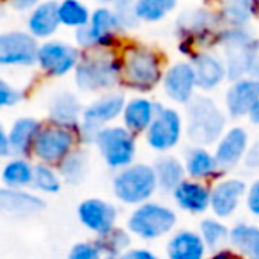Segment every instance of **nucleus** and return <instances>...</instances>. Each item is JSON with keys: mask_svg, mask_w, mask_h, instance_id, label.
Instances as JSON below:
<instances>
[{"mask_svg": "<svg viewBox=\"0 0 259 259\" xmlns=\"http://www.w3.org/2000/svg\"><path fill=\"white\" fill-rule=\"evenodd\" d=\"M121 83L135 93H151L162 83L165 64L160 52L144 43H124L119 50Z\"/></svg>", "mask_w": 259, "mask_h": 259, "instance_id": "nucleus-1", "label": "nucleus"}, {"mask_svg": "<svg viewBox=\"0 0 259 259\" xmlns=\"http://www.w3.org/2000/svg\"><path fill=\"white\" fill-rule=\"evenodd\" d=\"M224 29L219 11L208 8H195L183 11L176 20L178 50L188 61L201 52H209L217 48L219 34Z\"/></svg>", "mask_w": 259, "mask_h": 259, "instance_id": "nucleus-2", "label": "nucleus"}, {"mask_svg": "<svg viewBox=\"0 0 259 259\" xmlns=\"http://www.w3.org/2000/svg\"><path fill=\"white\" fill-rule=\"evenodd\" d=\"M217 47L222 50L227 80H238L243 76L259 78L257 39L248 29H231L224 27L219 34Z\"/></svg>", "mask_w": 259, "mask_h": 259, "instance_id": "nucleus-3", "label": "nucleus"}, {"mask_svg": "<svg viewBox=\"0 0 259 259\" xmlns=\"http://www.w3.org/2000/svg\"><path fill=\"white\" fill-rule=\"evenodd\" d=\"M75 83L82 93H110L121 83V59L115 50H91L75 68Z\"/></svg>", "mask_w": 259, "mask_h": 259, "instance_id": "nucleus-4", "label": "nucleus"}, {"mask_svg": "<svg viewBox=\"0 0 259 259\" xmlns=\"http://www.w3.org/2000/svg\"><path fill=\"white\" fill-rule=\"evenodd\" d=\"M227 126V114L209 96H195L187 105V139L192 146L217 144Z\"/></svg>", "mask_w": 259, "mask_h": 259, "instance_id": "nucleus-5", "label": "nucleus"}, {"mask_svg": "<svg viewBox=\"0 0 259 259\" xmlns=\"http://www.w3.org/2000/svg\"><path fill=\"white\" fill-rule=\"evenodd\" d=\"M156 190H158V183H156L153 165L149 163H132L117 170V174L112 180V192L115 199L128 206H141L151 201Z\"/></svg>", "mask_w": 259, "mask_h": 259, "instance_id": "nucleus-6", "label": "nucleus"}, {"mask_svg": "<svg viewBox=\"0 0 259 259\" xmlns=\"http://www.w3.org/2000/svg\"><path fill=\"white\" fill-rule=\"evenodd\" d=\"M119 32H121V27L112 8L100 6L91 11L89 23L75 30V47L83 52L115 50L119 45Z\"/></svg>", "mask_w": 259, "mask_h": 259, "instance_id": "nucleus-7", "label": "nucleus"}, {"mask_svg": "<svg viewBox=\"0 0 259 259\" xmlns=\"http://www.w3.org/2000/svg\"><path fill=\"white\" fill-rule=\"evenodd\" d=\"M135 137L137 135H134L122 124H110L98 132L93 144L96 146L98 153L110 169L121 170L135 163V158H137V139Z\"/></svg>", "mask_w": 259, "mask_h": 259, "instance_id": "nucleus-8", "label": "nucleus"}, {"mask_svg": "<svg viewBox=\"0 0 259 259\" xmlns=\"http://www.w3.org/2000/svg\"><path fill=\"white\" fill-rule=\"evenodd\" d=\"M126 98L122 93H110L101 94L94 101H91L87 107H83L82 119L78 126V139L80 144H93L94 137L105 126H110L115 119L121 117L122 108H124Z\"/></svg>", "mask_w": 259, "mask_h": 259, "instance_id": "nucleus-9", "label": "nucleus"}, {"mask_svg": "<svg viewBox=\"0 0 259 259\" xmlns=\"http://www.w3.org/2000/svg\"><path fill=\"white\" fill-rule=\"evenodd\" d=\"M178 222L176 211L162 202L148 201L135 209L128 217L130 234L141 238V240H156L165 236L174 229Z\"/></svg>", "mask_w": 259, "mask_h": 259, "instance_id": "nucleus-10", "label": "nucleus"}, {"mask_svg": "<svg viewBox=\"0 0 259 259\" xmlns=\"http://www.w3.org/2000/svg\"><path fill=\"white\" fill-rule=\"evenodd\" d=\"M80 144L78 132L64 126L50 124L41 126L32 148V156L39 163L57 167Z\"/></svg>", "mask_w": 259, "mask_h": 259, "instance_id": "nucleus-11", "label": "nucleus"}, {"mask_svg": "<svg viewBox=\"0 0 259 259\" xmlns=\"http://www.w3.org/2000/svg\"><path fill=\"white\" fill-rule=\"evenodd\" d=\"M183 115L180 114V110L162 105L149 128L146 130V144L153 151L165 155L180 146L183 139Z\"/></svg>", "mask_w": 259, "mask_h": 259, "instance_id": "nucleus-12", "label": "nucleus"}, {"mask_svg": "<svg viewBox=\"0 0 259 259\" xmlns=\"http://www.w3.org/2000/svg\"><path fill=\"white\" fill-rule=\"evenodd\" d=\"M80 57L82 54L75 45L62 39H48L39 45L36 64L45 75L52 78H62L75 71Z\"/></svg>", "mask_w": 259, "mask_h": 259, "instance_id": "nucleus-13", "label": "nucleus"}, {"mask_svg": "<svg viewBox=\"0 0 259 259\" xmlns=\"http://www.w3.org/2000/svg\"><path fill=\"white\" fill-rule=\"evenodd\" d=\"M39 43L27 30H9L0 34V66L30 68L37 61Z\"/></svg>", "mask_w": 259, "mask_h": 259, "instance_id": "nucleus-14", "label": "nucleus"}, {"mask_svg": "<svg viewBox=\"0 0 259 259\" xmlns=\"http://www.w3.org/2000/svg\"><path fill=\"white\" fill-rule=\"evenodd\" d=\"M160 85H162L163 94L169 101L176 105H188L195 98V91H197V82H195L192 62H172L163 71V78Z\"/></svg>", "mask_w": 259, "mask_h": 259, "instance_id": "nucleus-15", "label": "nucleus"}, {"mask_svg": "<svg viewBox=\"0 0 259 259\" xmlns=\"http://www.w3.org/2000/svg\"><path fill=\"white\" fill-rule=\"evenodd\" d=\"M250 148V137L243 126H231L222 134V137L215 144V156L222 174L233 170L245 160Z\"/></svg>", "mask_w": 259, "mask_h": 259, "instance_id": "nucleus-16", "label": "nucleus"}, {"mask_svg": "<svg viewBox=\"0 0 259 259\" xmlns=\"http://www.w3.org/2000/svg\"><path fill=\"white\" fill-rule=\"evenodd\" d=\"M259 101V78L257 76H243L233 80L224 96L226 114L231 119L248 117L252 108Z\"/></svg>", "mask_w": 259, "mask_h": 259, "instance_id": "nucleus-17", "label": "nucleus"}, {"mask_svg": "<svg viewBox=\"0 0 259 259\" xmlns=\"http://www.w3.org/2000/svg\"><path fill=\"white\" fill-rule=\"evenodd\" d=\"M247 194V183L240 178H224L209 187V209L217 219H229L240 208Z\"/></svg>", "mask_w": 259, "mask_h": 259, "instance_id": "nucleus-18", "label": "nucleus"}, {"mask_svg": "<svg viewBox=\"0 0 259 259\" xmlns=\"http://www.w3.org/2000/svg\"><path fill=\"white\" fill-rule=\"evenodd\" d=\"M78 220L85 229L96 233L98 236L108 233L115 227L117 222V209L112 202L100 197L83 199L78 204Z\"/></svg>", "mask_w": 259, "mask_h": 259, "instance_id": "nucleus-19", "label": "nucleus"}, {"mask_svg": "<svg viewBox=\"0 0 259 259\" xmlns=\"http://www.w3.org/2000/svg\"><path fill=\"white\" fill-rule=\"evenodd\" d=\"M45 201L37 194L18 188H0V213L15 219L34 217L45 209Z\"/></svg>", "mask_w": 259, "mask_h": 259, "instance_id": "nucleus-20", "label": "nucleus"}, {"mask_svg": "<svg viewBox=\"0 0 259 259\" xmlns=\"http://www.w3.org/2000/svg\"><path fill=\"white\" fill-rule=\"evenodd\" d=\"M192 68L195 73V82H197V89L201 91H215L222 85L227 80L226 64H224L222 55L215 54V52H201L195 55L192 61Z\"/></svg>", "mask_w": 259, "mask_h": 259, "instance_id": "nucleus-21", "label": "nucleus"}, {"mask_svg": "<svg viewBox=\"0 0 259 259\" xmlns=\"http://www.w3.org/2000/svg\"><path fill=\"white\" fill-rule=\"evenodd\" d=\"M160 108H162V105L156 103L151 98H130V100H126L121 114L122 126L126 130H130L134 135L146 134V130L149 128V124L153 122V119L158 114Z\"/></svg>", "mask_w": 259, "mask_h": 259, "instance_id": "nucleus-22", "label": "nucleus"}, {"mask_svg": "<svg viewBox=\"0 0 259 259\" xmlns=\"http://www.w3.org/2000/svg\"><path fill=\"white\" fill-rule=\"evenodd\" d=\"M82 112L83 107L78 96L68 93V91H61V93L54 94L50 103H48V121H50V124L78 130Z\"/></svg>", "mask_w": 259, "mask_h": 259, "instance_id": "nucleus-23", "label": "nucleus"}, {"mask_svg": "<svg viewBox=\"0 0 259 259\" xmlns=\"http://www.w3.org/2000/svg\"><path fill=\"white\" fill-rule=\"evenodd\" d=\"M172 199L183 211L201 215L209 209V187L204 181L185 178L172 190Z\"/></svg>", "mask_w": 259, "mask_h": 259, "instance_id": "nucleus-24", "label": "nucleus"}, {"mask_svg": "<svg viewBox=\"0 0 259 259\" xmlns=\"http://www.w3.org/2000/svg\"><path fill=\"white\" fill-rule=\"evenodd\" d=\"M59 15H57V0H43L37 4L27 16V32L37 41H48L57 34Z\"/></svg>", "mask_w": 259, "mask_h": 259, "instance_id": "nucleus-25", "label": "nucleus"}, {"mask_svg": "<svg viewBox=\"0 0 259 259\" xmlns=\"http://www.w3.org/2000/svg\"><path fill=\"white\" fill-rule=\"evenodd\" d=\"M41 122L36 117L23 115L18 117L8 130V141H9V153L13 156H23L29 158L32 155V148L36 137L41 130Z\"/></svg>", "mask_w": 259, "mask_h": 259, "instance_id": "nucleus-26", "label": "nucleus"}, {"mask_svg": "<svg viewBox=\"0 0 259 259\" xmlns=\"http://www.w3.org/2000/svg\"><path fill=\"white\" fill-rule=\"evenodd\" d=\"M183 165L185 172L188 174L190 180L206 183V181L217 180V178L222 176V170H220L213 153L208 148H202V146H192L190 149H187Z\"/></svg>", "mask_w": 259, "mask_h": 259, "instance_id": "nucleus-27", "label": "nucleus"}, {"mask_svg": "<svg viewBox=\"0 0 259 259\" xmlns=\"http://www.w3.org/2000/svg\"><path fill=\"white\" fill-rule=\"evenodd\" d=\"M220 22L231 29H248L259 16V0H224L219 9Z\"/></svg>", "mask_w": 259, "mask_h": 259, "instance_id": "nucleus-28", "label": "nucleus"}, {"mask_svg": "<svg viewBox=\"0 0 259 259\" xmlns=\"http://www.w3.org/2000/svg\"><path fill=\"white\" fill-rule=\"evenodd\" d=\"M206 245L201 234L190 229H181L167 243L169 259H204Z\"/></svg>", "mask_w": 259, "mask_h": 259, "instance_id": "nucleus-29", "label": "nucleus"}, {"mask_svg": "<svg viewBox=\"0 0 259 259\" xmlns=\"http://www.w3.org/2000/svg\"><path fill=\"white\" fill-rule=\"evenodd\" d=\"M153 170H155L156 183H158V190L172 194V190L187 178L185 172V165L178 156L174 155H160L153 163Z\"/></svg>", "mask_w": 259, "mask_h": 259, "instance_id": "nucleus-30", "label": "nucleus"}, {"mask_svg": "<svg viewBox=\"0 0 259 259\" xmlns=\"http://www.w3.org/2000/svg\"><path fill=\"white\" fill-rule=\"evenodd\" d=\"M34 178V163L29 158L23 156H13L6 162L0 172V180L8 188H18V190H27L32 187Z\"/></svg>", "mask_w": 259, "mask_h": 259, "instance_id": "nucleus-31", "label": "nucleus"}, {"mask_svg": "<svg viewBox=\"0 0 259 259\" xmlns=\"http://www.w3.org/2000/svg\"><path fill=\"white\" fill-rule=\"evenodd\" d=\"M229 241L245 259H259V227L236 224L229 231Z\"/></svg>", "mask_w": 259, "mask_h": 259, "instance_id": "nucleus-32", "label": "nucleus"}, {"mask_svg": "<svg viewBox=\"0 0 259 259\" xmlns=\"http://www.w3.org/2000/svg\"><path fill=\"white\" fill-rule=\"evenodd\" d=\"M57 172L61 180L68 185H80L85 180L87 172H89V156L85 155L83 149L76 148L71 151L57 167Z\"/></svg>", "mask_w": 259, "mask_h": 259, "instance_id": "nucleus-33", "label": "nucleus"}, {"mask_svg": "<svg viewBox=\"0 0 259 259\" xmlns=\"http://www.w3.org/2000/svg\"><path fill=\"white\" fill-rule=\"evenodd\" d=\"M57 15L61 27L78 30L89 23L91 11L82 0H59Z\"/></svg>", "mask_w": 259, "mask_h": 259, "instance_id": "nucleus-34", "label": "nucleus"}, {"mask_svg": "<svg viewBox=\"0 0 259 259\" xmlns=\"http://www.w3.org/2000/svg\"><path fill=\"white\" fill-rule=\"evenodd\" d=\"M141 23H158L178 8V0H134Z\"/></svg>", "mask_w": 259, "mask_h": 259, "instance_id": "nucleus-35", "label": "nucleus"}, {"mask_svg": "<svg viewBox=\"0 0 259 259\" xmlns=\"http://www.w3.org/2000/svg\"><path fill=\"white\" fill-rule=\"evenodd\" d=\"M32 187L41 194H57L62 187V180L54 165L37 163L34 165Z\"/></svg>", "mask_w": 259, "mask_h": 259, "instance_id": "nucleus-36", "label": "nucleus"}, {"mask_svg": "<svg viewBox=\"0 0 259 259\" xmlns=\"http://www.w3.org/2000/svg\"><path fill=\"white\" fill-rule=\"evenodd\" d=\"M199 234L204 241L206 248H220L229 240V229L219 219H204L199 226Z\"/></svg>", "mask_w": 259, "mask_h": 259, "instance_id": "nucleus-37", "label": "nucleus"}, {"mask_svg": "<svg viewBox=\"0 0 259 259\" xmlns=\"http://www.w3.org/2000/svg\"><path fill=\"white\" fill-rule=\"evenodd\" d=\"M130 243H132L130 233H126L124 229H119V227H114L108 233L101 234L100 240L96 241L100 252H107L108 255H117L121 252H126Z\"/></svg>", "mask_w": 259, "mask_h": 259, "instance_id": "nucleus-38", "label": "nucleus"}, {"mask_svg": "<svg viewBox=\"0 0 259 259\" xmlns=\"http://www.w3.org/2000/svg\"><path fill=\"white\" fill-rule=\"evenodd\" d=\"M115 18H117V23L121 27V30H128V29H137L141 25L137 15H135V6L134 0H121L117 4L112 8Z\"/></svg>", "mask_w": 259, "mask_h": 259, "instance_id": "nucleus-39", "label": "nucleus"}, {"mask_svg": "<svg viewBox=\"0 0 259 259\" xmlns=\"http://www.w3.org/2000/svg\"><path fill=\"white\" fill-rule=\"evenodd\" d=\"M22 98H23L22 91L0 78V110L18 105L20 101H22Z\"/></svg>", "mask_w": 259, "mask_h": 259, "instance_id": "nucleus-40", "label": "nucleus"}, {"mask_svg": "<svg viewBox=\"0 0 259 259\" xmlns=\"http://www.w3.org/2000/svg\"><path fill=\"white\" fill-rule=\"evenodd\" d=\"M66 259H100V248L96 243L82 241V243L73 245Z\"/></svg>", "mask_w": 259, "mask_h": 259, "instance_id": "nucleus-41", "label": "nucleus"}, {"mask_svg": "<svg viewBox=\"0 0 259 259\" xmlns=\"http://www.w3.org/2000/svg\"><path fill=\"white\" fill-rule=\"evenodd\" d=\"M245 202H247V209L254 217H259V178L247 187V194H245Z\"/></svg>", "mask_w": 259, "mask_h": 259, "instance_id": "nucleus-42", "label": "nucleus"}, {"mask_svg": "<svg viewBox=\"0 0 259 259\" xmlns=\"http://www.w3.org/2000/svg\"><path fill=\"white\" fill-rule=\"evenodd\" d=\"M243 162H245V165L250 167V169H259V141H255L254 144H250Z\"/></svg>", "mask_w": 259, "mask_h": 259, "instance_id": "nucleus-43", "label": "nucleus"}, {"mask_svg": "<svg viewBox=\"0 0 259 259\" xmlns=\"http://www.w3.org/2000/svg\"><path fill=\"white\" fill-rule=\"evenodd\" d=\"M122 259H158L151 250L148 248H130L124 252Z\"/></svg>", "mask_w": 259, "mask_h": 259, "instance_id": "nucleus-44", "label": "nucleus"}, {"mask_svg": "<svg viewBox=\"0 0 259 259\" xmlns=\"http://www.w3.org/2000/svg\"><path fill=\"white\" fill-rule=\"evenodd\" d=\"M11 6L16 9V11H22V13H27V11H32L37 4H41L43 0H9Z\"/></svg>", "mask_w": 259, "mask_h": 259, "instance_id": "nucleus-45", "label": "nucleus"}, {"mask_svg": "<svg viewBox=\"0 0 259 259\" xmlns=\"http://www.w3.org/2000/svg\"><path fill=\"white\" fill-rule=\"evenodd\" d=\"M9 141H8V130L0 124V158L9 156Z\"/></svg>", "mask_w": 259, "mask_h": 259, "instance_id": "nucleus-46", "label": "nucleus"}, {"mask_svg": "<svg viewBox=\"0 0 259 259\" xmlns=\"http://www.w3.org/2000/svg\"><path fill=\"white\" fill-rule=\"evenodd\" d=\"M213 259H241V257L234 254V252H231V250H220V252H217V254L213 255Z\"/></svg>", "mask_w": 259, "mask_h": 259, "instance_id": "nucleus-47", "label": "nucleus"}, {"mask_svg": "<svg viewBox=\"0 0 259 259\" xmlns=\"http://www.w3.org/2000/svg\"><path fill=\"white\" fill-rule=\"evenodd\" d=\"M248 119H250L252 124L259 126V101H257V105H255V107L252 108L250 114H248Z\"/></svg>", "mask_w": 259, "mask_h": 259, "instance_id": "nucleus-48", "label": "nucleus"}, {"mask_svg": "<svg viewBox=\"0 0 259 259\" xmlns=\"http://www.w3.org/2000/svg\"><path fill=\"white\" fill-rule=\"evenodd\" d=\"M100 2H103V6H108V8H114L117 2H121V0H100Z\"/></svg>", "mask_w": 259, "mask_h": 259, "instance_id": "nucleus-49", "label": "nucleus"}, {"mask_svg": "<svg viewBox=\"0 0 259 259\" xmlns=\"http://www.w3.org/2000/svg\"><path fill=\"white\" fill-rule=\"evenodd\" d=\"M105 259H122V257H117V255H107Z\"/></svg>", "mask_w": 259, "mask_h": 259, "instance_id": "nucleus-50", "label": "nucleus"}, {"mask_svg": "<svg viewBox=\"0 0 259 259\" xmlns=\"http://www.w3.org/2000/svg\"><path fill=\"white\" fill-rule=\"evenodd\" d=\"M257 55H259V39H257Z\"/></svg>", "mask_w": 259, "mask_h": 259, "instance_id": "nucleus-51", "label": "nucleus"}, {"mask_svg": "<svg viewBox=\"0 0 259 259\" xmlns=\"http://www.w3.org/2000/svg\"><path fill=\"white\" fill-rule=\"evenodd\" d=\"M0 2H4V0H0Z\"/></svg>", "mask_w": 259, "mask_h": 259, "instance_id": "nucleus-52", "label": "nucleus"}, {"mask_svg": "<svg viewBox=\"0 0 259 259\" xmlns=\"http://www.w3.org/2000/svg\"><path fill=\"white\" fill-rule=\"evenodd\" d=\"M57 2H59V0H57Z\"/></svg>", "mask_w": 259, "mask_h": 259, "instance_id": "nucleus-53", "label": "nucleus"}, {"mask_svg": "<svg viewBox=\"0 0 259 259\" xmlns=\"http://www.w3.org/2000/svg\"><path fill=\"white\" fill-rule=\"evenodd\" d=\"M222 2H224V0H222Z\"/></svg>", "mask_w": 259, "mask_h": 259, "instance_id": "nucleus-54", "label": "nucleus"}]
</instances>
